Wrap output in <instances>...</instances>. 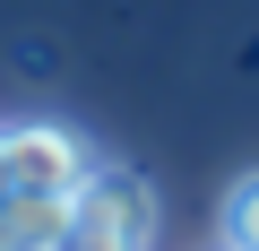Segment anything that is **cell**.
<instances>
[{"label": "cell", "instance_id": "cell-3", "mask_svg": "<svg viewBox=\"0 0 259 251\" xmlns=\"http://www.w3.org/2000/svg\"><path fill=\"white\" fill-rule=\"evenodd\" d=\"M69 242V199H9L0 208V251H61Z\"/></svg>", "mask_w": 259, "mask_h": 251}, {"label": "cell", "instance_id": "cell-4", "mask_svg": "<svg viewBox=\"0 0 259 251\" xmlns=\"http://www.w3.org/2000/svg\"><path fill=\"white\" fill-rule=\"evenodd\" d=\"M225 251H259V173L225 191Z\"/></svg>", "mask_w": 259, "mask_h": 251}, {"label": "cell", "instance_id": "cell-1", "mask_svg": "<svg viewBox=\"0 0 259 251\" xmlns=\"http://www.w3.org/2000/svg\"><path fill=\"white\" fill-rule=\"evenodd\" d=\"M147 242H156V182L139 165H95L87 191L69 199L61 251H147Z\"/></svg>", "mask_w": 259, "mask_h": 251}, {"label": "cell", "instance_id": "cell-2", "mask_svg": "<svg viewBox=\"0 0 259 251\" xmlns=\"http://www.w3.org/2000/svg\"><path fill=\"white\" fill-rule=\"evenodd\" d=\"M9 139V199H78L87 173L104 165L78 130H61V121H18V130H0Z\"/></svg>", "mask_w": 259, "mask_h": 251}]
</instances>
